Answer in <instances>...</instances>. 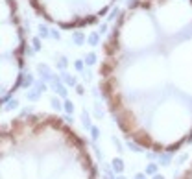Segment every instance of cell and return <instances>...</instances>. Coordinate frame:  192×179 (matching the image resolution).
<instances>
[{"mask_svg": "<svg viewBox=\"0 0 192 179\" xmlns=\"http://www.w3.org/2000/svg\"><path fill=\"white\" fill-rule=\"evenodd\" d=\"M0 179H98L85 142L55 116H30L0 135Z\"/></svg>", "mask_w": 192, "mask_h": 179, "instance_id": "obj_2", "label": "cell"}, {"mask_svg": "<svg viewBox=\"0 0 192 179\" xmlns=\"http://www.w3.org/2000/svg\"><path fill=\"white\" fill-rule=\"evenodd\" d=\"M22 44L17 32V21L9 0H0V100L9 94L19 81L22 65Z\"/></svg>", "mask_w": 192, "mask_h": 179, "instance_id": "obj_3", "label": "cell"}, {"mask_svg": "<svg viewBox=\"0 0 192 179\" xmlns=\"http://www.w3.org/2000/svg\"><path fill=\"white\" fill-rule=\"evenodd\" d=\"M100 83L124 135L155 151L192 138V0H135L107 39Z\"/></svg>", "mask_w": 192, "mask_h": 179, "instance_id": "obj_1", "label": "cell"}, {"mask_svg": "<svg viewBox=\"0 0 192 179\" xmlns=\"http://www.w3.org/2000/svg\"><path fill=\"white\" fill-rule=\"evenodd\" d=\"M37 11L63 28H79L96 22L115 0H32Z\"/></svg>", "mask_w": 192, "mask_h": 179, "instance_id": "obj_4", "label": "cell"}, {"mask_svg": "<svg viewBox=\"0 0 192 179\" xmlns=\"http://www.w3.org/2000/svg\"><path fill=\"white\" fill-rule=\"evenodd\" d=\"M179 179H192V166L189 168V170H186L185 173H183V176H181Z\"/></svg>", "mask_w": 192, "mask_h": 179, "instance_id": "obj_5", "label": "cell"}]
</instances>
